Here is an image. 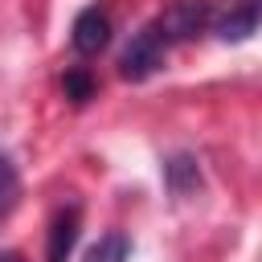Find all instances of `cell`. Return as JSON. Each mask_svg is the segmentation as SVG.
I'll return each mask as SVG.
<instances>
[{"label":"cell","instance_id":"1","mask_svg":"<svg viewBox=\"0 0 262 262\" xmlns=\"http://www.w3.org/2000/svg\"><path fill=\"white\" fill-rule=\"evenodd\" d=\"M168 49H172V37H168L164 20L156 16V20H147V25L127 41V49H123V57H119V74L131 78V82H143V78H151V74L164 66Z\"/></svg>","mask_w":262,"mask_h":262},{"label":"cell","instance_id":"2","mask_svg":"<svg viewBox=\"0 0 262 262\" xmlns=\"http://www.w3.org/2000/svg\"><path fill=\"white\" fill-rule=\"evenodd\" d=\"M78 229H82V213L78 205L57 209V217L49 221V242H45V262H66L78 246Z\"/></svg>","mask_w":262,"mask_h":262},{"label":"cell","instance_id":"3","mask_svg":"<svg viewBox=\"0 0 262 262\" xmlns=\"http://www.w3.org/2000/svg\"><path fill=\"white\" fill-rule=\"evenodd\" d=\"M106 41H111V16L98 4L82 8L74 16V49L78 53H98V49H106Z\"/></svg>","mask_w":262,"mask_h":262},{"label":"cell","instance_id":"4","mask_svg":"<svg viewBox=\"0 0 262 262\" xmlns=\"http://www.w3.org/2000/svg\"><path fill=\"white\" fill-rule=\"evenodd\" d=\"M258 29V0H233L221 20H213V33L221 41H246Z\"/></svg>","mask_w":262,"mask_h":262},{"label":"cell","instance_id":"5","mask_svg":"<svg viewBox=\"0 0 262 262\" xmlns=\"http://www.w3.org/2000/svg\"><path fill=\"white\" fill-rule=\"evenodd\" d=\"M164 180H168V188H172L176 196H184L188 188L201 184V168H196L192 156H172V160L164 164Z\"/></svg>","mask_w":262,"mask_h":262},{"label":"cell","instance_id":"6","mask_svg":"<svg viewBox=\"0 0 262 262\" xmlns=\"http://www.w3.org/2000/svg\"><path fill=\"white\" fill-rule=\"evenodd\" d=\"M131 258V237L127 233H102L90 250H86V262H127Z\"/></svg>","mask_w":262,"mask_h":262},{"label":"cell","instance_id":"7","mask_svg":"<svg viewBox=\"0 0 262 262\" xmlns=\"http://www.w3.org/2000/svg\"><path fill=\"white\" fill-rule=\"evenodd\" d=\"M16 196H20V176H16V164L0 151V217L16 205Z\"/></svg>","mask_w":262,"mask_h":262},{"label":"cell","instance_id":"8","mask_svg":"<svg viewBox=\"0 0 262 262\" xmlns=\"http://www.w3.org/2000/svg\"><path fill=\"white\" fill-rule=\"evenodd\" d=\"M66 94H70L74 102H86V98L94 94V78H90L86 70H70V74H66Z\"/></svg>","mask_w":262,"mask_h":262},{"label":"cell","instance_id":"9","mask_svg":"<svg viewBox=\"0 0 262 262\" xmlns=\"http://www.w3.org/2000/svg\"><path fill=\"white\" fill-rule=\"evenodd\" d=\"M0 262H25L20 254H0Z\"/></svg>","mask_w":262,"mask_h":262}]
</instances>
